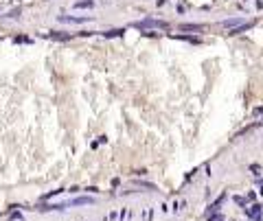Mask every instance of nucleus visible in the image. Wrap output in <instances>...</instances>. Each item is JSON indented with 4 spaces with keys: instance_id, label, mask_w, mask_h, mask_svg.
Here are the masks:
<instances>
[{
    "instance_id": "1",
    "label": "nucleus",
    "mask_w": 263,
    "mask_h": 221,
    "mask_svg": "<svg viewBox=\"0 0 263 221\" xmlns=\"http://www.w3.org/2000/svg\"><path fill=\"white\" fill-rule=\"evenodd\" d=\"M134 27L136 29H149V27H158V29H167V22H160V20H142V22H134Z\"/></svg>"
},
{
    "instance_id": "2",
    "label": "nucleus",
    "mask_w": 263,
    "mask_h": 221,
    "mask_svg": "<svg viewBox=\"0 0 263 221\" xmlns=\"http://www.w3.org/2000/svg\"><path fill=\"white\" fill-rule=\"evenodd\" d=\"M88 18H70V15H59V22H73V24H81Z\"/></svg>"
},
{
    "instance_id": "3",
    "label": "nucleus",
    "mask_w": 263,
    "mask_h": 221,
    "mask_svg": "<svg viewBox=\"0 0 263 221\" xmlns=\"http://www.w3.org/2000/svg\"><path fill=\"white\" fill-rule=\"evenodd\" d=\"M250 27H252V22H248V24H239V27H235L228 35H239V33H244V31H246V29H250Z\"/></svg>"
},
{
    "instance_id": "4",
    "label": "nucleus",
    "mask_w": 263,
    "mask_h": 221,
    "mask_svg": "<svg viewBox=\"0 0 263 221\" xmlns=\"http://www.w3.org/2000/svg\"><path fill=\"white\" fill-rule=\"evenodd\" d=\"M222 24L230 29V27H239V24H244V20H241V18H232V20H224Z\"/></svg>"
},
{
    "instance_id": "5",
    "label": "nucleus",
    "mask_w": 263,
    "mask_h": 221,
    "mask_svg": "<svg viewBox=\"0 0 263 221\" xmlns=\"http://www.w3.org/2000/svg\"><path fill=\"white\" fill-rule=\"evenodd\" d=\"M94 2L92 0H79V2H75V9H90Z\"/></svg>"
},
{
    "instance_id": "6",
    "label": "nucleus",
    "mask_w": 263,
    "mask_h": 221,
    "mask_svg": "<svg viewBox=\"0 0 263 221\" xmlns=\"http://www.w3.org/2000/svg\"><path fill=\"white\" fill-rule=\"evenodd\" d=\"M123 33H125L123 29H112V31H105L103 35H105V37H121Z\"/></svg>"
},
{
    "instance_id": "7",
    "label": "nucleus",
    "mask_w": 263,
    "mask_h": 221,
    "mask_svg": "<svg viewBox=\"0 0 263 221\" xmlns=\"http://www.w3.org/2000/svg\"><path fill=\"white\" fill-rule=\"evenodd\" d=\"M81 204H92V199L90 197H79V199H73L68 206H81Z\"/></svg>"
},
{
    "instance_id": "8",
    "label": "nucleus",
    "mask_w": 263,
    "mask_h": 221,
    "mask_svg": "<svg viewBox=\"0 0 263 221\" xmlns=\"http://www.w3.org/2000/svg\"><path fill=\"white\" fill-rule=\"evenodd\" d=\"M182 31H202V24H182Z\"/></svg>"
},
{
    "instance_id": "9",
    "label": "nucleus",
    "mask_w": 263,
    "mask_h": 221,
    "mask_svg": "<svg viewBox=\"0 0 263 221\" xmlns=\"http://www.w3.org/2000/svg\"><path fill=\"white\" fill-rule=\"evenodd\" d=\"M178 40H184V42H191V44H200V37H191V35H173Z\"/></svg>"
},
{
    "instance_id": "10",
    "label": "nucleus",
    "mask_w": 263,
    "mask_h": 221,
    "mask_svg": "<svg viewBox=\"0 0 263 221\" xmlns=\"http://www.w3.org/2000/svg\"><path fill=\"white\" fill-rule=\"evenodd\" d=\"M46 37H51V40H70L68 33H49Z\"/></svg>"
},
{
    "instance_id": "11",
    "label": "nucleus",
    "mask_w": 263,
    "mask_h": 221,
    "mask_svg": "<svg viewBox=\"0 0 263 221\" xmlns=\"http://www.w3.org/2000/svg\"><path fill=\"white\" fill-rule=\"evenodd\" d=\"M259 212H261V206H252V208H248V215H250V217H259Z\"/></svg>"
},
{
    "instance_id": "12",
    "label": "nucleus",
    "mask_w": 263,
    "mask_h": 221,
    "mask_svg": "<svg viewBox=\"0 0 263 221\" xmlns=\"http://www.w3.org/2000/svg\"><path fill=\"white\" fill-rule=\"evenodd\" d=\"M62 190H53V193H49V195H44V199H51V197H55V195H59Z\"/></svg>"
},
{
    "instance_id": "13",
    "label": "nucleus",
    "mask_w": 263,
    "mask_h": 221,
    "mask_svg": "<svg viewBox=\"0 0 263 221\" xmlns=\"http://www.w3.org/2000/svg\"><path fill=\"white\" fill-rule=\"evenodd\" d=\"M235 202H237L239 206H246V199H244V197H235Z\"/></svg>"
},
{
    "instance_id": "14",
    "label": "nucleus",
    "mask_w": 263,
    "mask_h": 221,
    "mask_svg": "<svg viewBox=\"0 0 263 221\" xmlns=\"http://www.w3.org/2000/svg\"><path fill=\"white\" fill-rule=\"evenodd\" d=\"M15 42H31L29 37H24V35H20V37H15Z\"/></svg>"
},
{
    "instance_id": "15",
    "label": "nucleus",
    "mask_w": 263,
    "mask_h": 221,
    "mask_svg": "<svg viewBox=\"0 0 263 221\" xmlns=\"http://www.w3.org/2000/svg\"><path fill=\"white\" fill-rule=\"evenodd\" d=\"M18 15H20V9H15V11H11V13H9V18H18Z\"/></svg>"
}]
</instances>
